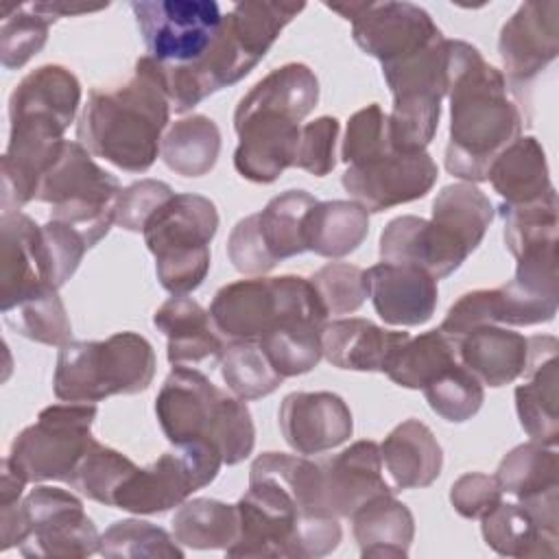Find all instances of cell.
<instances>
[{"label":"cell","mask_w":559,"mask_h":559,"mask_svg":"<svg viewBox=\"0 0 559 559\" xmlns=\"http://www.w3.org/2000/svg\"><path fill=\"white\" fill-rule=\"evenodd\" d=\"M430 212V221L452 234L469 253L480 245L493 221L489 197L469 181L443 186Z\"/></svg>","instance_id":"36"},{"label":"cell","mask_w":559,"mask_h":559,"mask_svg":"<svg viewBox=\"0 0 559 559\" xmlns=\"http://www.w3.org/2000/svg\"><path fill=\"white\" fill-rule=\"evenodd\" d=\"M238 146L234 168L253 183H273L295 164L299 122L269 107H238L234 111Z\"/></svg>","instance_id":"16"},{"label":"cell","mask_w":559,"mask_h":559,"mask_svg":"<svg viewBox=\"0 0 559 559\" xmlns=\"http://www.w3.org/2000/svg\"><path fill=\"white\" fill-rule=\"evenodd\" d=\"M319 100L317 74L306 63H284L262 76L240 100L238 107H269L301 122Z\"/></svg>","instance_id":"38"},{"label":"cell","mask_w":559,"mask_h":559,"mask_svg":"<svg viewBox=\"0 0 559 559\" xmlns=\"http://www.w3.org/2000/svg\"><path fill=\"white\" fill-rule=\"evenodd\" d=\"M223 465L221 452L203 441L175 445L146 467H138L118 491L114 507L129 513H164L210 485Z\"/></svg>","instance_id":"13"},{"label":"cell","mask_w":559,"mask_h":559,"mask_svg":"<svg viewBox=\"0 0 559 559\" xmlns=\"http://www.w3.org/2000/svg\"><path fill=\"white\" fill-rule=\"evenodd\" d=\"M57 17L46 13L39 2L4 7L0 24V61L7 70L22 68L46 44L50 24Z\"/></svg>","instance_id":"44"},{"label":"cell","mask_w":559,"mask_h":559,"mask_svg":"<svg viewBox=\"0 0 559 559\" xmlns=\"http://www.w3.org/2000/svg\"><path fill=\"white\" fill-rule=\"evenodd\" d=\"M157 63L144 55L133 74L111 90H92L76 124V140L120 170L144 173L162 151V131L170 118Z\"/></svg>","instance_id":"2"},{"label":"cell","mask_w":559,"mask_h":559,"mask_svg":"<svg viewBox=\"0 0 559 559\" xmlns=\"http://www.w3.org/2000/svg\"><path fill=\"white\" fill-rule=\"evenodd\" d=\"M459 362L487 386H504L526 373L528 336L502 325H480L456 338Z\"/></svg>","instance_id":"25"},{"label":"cell","mask_w":559,"mask_h":559,"mask_svg":"<svg viewBox=\"0 0 559 559\" xmlns=\"http://www.w3.org/2000/svg\"><path fill=\"white\" fill-rule=\"evenodd\" d=\"M338 129L341 127L334 116H321L304 124L299 131V144L293 166L314 177L330 175L336 166Z\"/></svg>","instance_id":"51"},{"label":"cell","mask_w":559,"mask_h":559,"mask_svg":"<svg viewBox=\"0 0 559 559\" xmlns=\"http://www.w3.org/2000/svg\"><path fill=\"white\" fill-rule=\"evenodd\" d=\"M210 317L225 343H258L286 321L306 319L325 323L328 312L310 277L277 275L225 284L210 304Z\"/></svg>","instance_id":"7"},{"label":"cell","mask_w":559,"mask_h":559,"mask_svg":"<svg viewBox=\"0 0 559 559\" xmlns=\"http://www.w3.org/2000/svg\"><path fill=\"white\" fill-rule=\"evenodd\" d=\"M155 415L173 445L210 443L221 452L225 465L245 461L255 443L245 400L227 395L194 367H173L155 397Z\"/></svg>","instance_id":"4"},{"label":"cell","mask_w":559,"mask_h":559,"mask_svg":"<svg viewBox=\"0 0 559 559\" xmlns=\"http://www.w3.org/2000/svg\"><path fill=\"white\" fill-rule=\"evenodd\" d=\"M120 181L100 168L79 140H66L37 186V201L50 205V218L81 231L87 247L107 236L116 223Z\"/></svg>","instance_id":"9"},{"label":"cell","mask_w":559,"mask_h":559,"mask_svg":"<svg viewBox=\"0 0 559 559\" xmlns=\"http://www.w3.org/2000/svg\"><path fill=\"white\" fill-rule=\"evenodd\" d=\"M469 251L432 221L406 214L386 223L380 234V260L408 264L426 271L435 280L452 275Z\"/></svg>","instance_id":"21"},{"label":"cell","mask_w":559,"mask_h":559,"mask_svg":"<svg viewBox=\"0 0 559 559\" xmlns=\"http://www.w3.org/2000/svg\"><path fill=\"white\" fill-rule=\"evenodd\" d=\"M408 332H393L369 319H336L321 334L323 356L332 367L349 371H382L391 352L406 341Z\"/></svg>","instance_id":"29"},{"label":"cell","mask_w":559,"mask_h":559,"mask_svg":"<svg viewBox=\"0 0 559 559\" xmlns=\"http://www.w3.org/2000/svg\"><path fill=\"white\" fill-rule=\"evenodd\" d=\"M129 7L148 57L164 68L199 63L223 28L214 0H133Z\"/></svg>","instance_id":"12"},{"label":"cell","mask_w":559,"mask_h":559,"mask_svg":"<svg viewBox=\"0 0 559 559\" xmlns=\"http://www.w3.org/2000/svg\"><path fill=\"white\" fill-rule=\"evenodd\" d=\"M445 96L450 98L445 170L469 183L487 181L491 162L522 133V107L513 100L504 74L461 39H448Z\"/></svg>","instance_id":"1"},{"label":"cell","mask_w":559,"mask_h":559,"mask_svg":"<svg viewBox=\"0 0 559 559\" xmlns=\"http://www.w3.org/2000/svg\"><path fill=\"white\" fill-rule=\"evenodd\" d=\"M280 430L297 454H323L354 432L352 411L330 391H295L280 404Z\"/></svg>","instance_id":"20"},{"label":"cell","mask_w":559,"mask_h":559,"mask_svg":"<svg viewBox=\"0 0 559 559\" xmlns=\"http://www.w3.org/2000/svg\"><path fill=\"white\" fill-rule=\"evenodd\" d=\"M135 469L138 465L129 456L94 441L66 483L81 496L114 507L118 491Z\"/></svg>","instance_id":"42"},{"label":"cell","mask_w":559,"mask_h":559,"mask_svg":"<svg viewBox=\"0 0 559 559\" xmlns=\"http://www.w3.org/2000/svg\"><path fill=\"white\" fill-rule=\"evenodd\" d=\"M502 487L496 476L483 472H467L450 487V502L461 518L480 520L502 502Z\"/></svg>","instance_id":"54"},{"label":"cell","mask_w":559,"mask_h":559,"mask_svg":"<svg viewBox=\"0 0 559 559\" xmlns=\"http://www.w3.org/2000/svg\"><path fill=\"white\" fill-rule=\"evenodd\" d=\"M380 445L369 439L354 441L338 454L319 461L321 502L330 518H352L365 502L391 493L382 474Z\"/></svg>","instance_id":"19"},{"label":"cell","mask_w":559,"mask_h":559,"mask_svg":"<svg viewBox=\"0 0 559 559\" xmlns=\"http://www.w3.org/2000/svg\"><path fill=\"white\" fill-rule=\"evenodd\" d=\"M81 105V83L63 66L46 63L28 72L11 92L9 120H44L61 131L70 127Z\"/></svg>","instance_id":"26"},{"label":"cell","mask_w":559,"mask_h":559,"mask_svg":"<svg viewBox=\"0 0 559 559\" xmlns=\"http://www.w3.org/2000/svg\"><path fill=\"white\" fill-rule=\"evenodd\" d=\"M380 456L395 489L428 487L439 478L443 465L437 437L419 419L397 424L380 443Z\"/></svg>","instance_id":"28"},{"label":"cell","mask_w":559,"mask_h":559,"mask_svg":"<svg viewBox=\"0 0 559 559\" xmlns=\"http://www.w3.org/2000/svg\"><path fill=\"white\" fill-rule=\"evenodd\" d=\"M153 345L138 332H116L105 341H70L59 347L52 391L63 402L96 404L111 395H135L155 376Z\"/></svg>","instance_id":"5"},{"label":"cell","mask_w":559,"mask_h":559,"mask_svg":"<svg viewBox=\"0 0 559 559\" xmlns=\"http://www.w3.org/2000/svg\"><path fill=\"white\" fill-rule=\"evenodd\" d=\"M496 478L518 502L559 491V456L555 445L528 441L515 445L498 465Z\"/></svg>","instance_id":"35"},{"label":"cell","mask_w":559,"mask_h":559,"mask_svg":"<svg viewBox=\"0 0 559 559\" xmlns=\"http://www.w3.org/2000/svg\"><path fill=\"white\" fill-rule=\"evenodd\" d=\"M352 531L360 557L404 559L408 557L415 537V518L404 502L393 498V493H384L354 511Z\"/></svg>","instance_id":"31"},{"label":"cell","mask_w":559,"mask_h":559,"mask_svg":"<svg viewBox=\"0 0 559 559\" xmlns=\"http://www.w3.org/2000/svg\"><path fill=\"white\" fill-rule=\"evenodd\" d=\"M314 203L317 199L306 190H286L258 212L262 238L275 262L306 251L304 225Z\"/></svg>","instance_id":"40"},{"label":"cell","mask_w":559,"mask_h":559,"mask_svg":"<svg viewBox=\"0 0 559 559\" xmlns=\"http://www.w3.org/2000/svg\"><path fill=\"white\" fill-rule=\"evenodd\" d=\"M170 528L181 546L227 550L238 537V507L212 498H192L179 504Z\"/></svg>","instance_id":"37"},{"label":"cell","mask_w":559,"mask_h":559,"mask_svg":"<svg viewBox=\"0 0 559 559\" xmlns=\"http://www.w3.org/2000/svg\"><path fill=\"white\" fill-rule=\"evenodd\" d=\"M96 404L66 402L46 406L35 424L26 426L4 456L26 483L68 480L83 454L96 441L92 424Z\"/></svg>","instance_id":"11"},{"label":"cell","mask_w":559,"mask_h":559,"mask_svg":"<svg viewBox=\"0 0 559 559\" xmlns=\"http://www.w3.org/2000/svg\"><path fill=\"white\" fill-rule=\"evenodd\" d=\"M369 234V212L356 201H317L306 216V251L321 258H345Z\"/></svg>","instance_id":"32"},{"label":"cell","mask_w":559,"mask_h":559,"mask_svg":"<svg viewBox=\"0 0 559 559\" xmlns=\"http://www.w3.org/2000/svg\"><path fill=\"white\" fill-rule=\"evenodd\" d=\"M98 552L109 559H138V557H166L181 559L183 550L177 539L164 528L144 520H120L114 522L100 535Z\"/></svg>","instance_id":"46"},{"label":"cell","mask_w":559,"mask_h":559,"mask_svg":"<svg viewBox=\"0 0 559 559\" xmlns=\"http://www.w3.org/2000/svg\"><path fill=\"white\" fill-rule=\"evenodd\" d=\"M323 328L319 321L295 319L273 328L258 343L282 378H295L312 371L323 358Z\"/></svg>","instance_id":"39"},{"label":"cell","mask_w":559,"mask_h":559,"mask_svg":"<svg viewBox=\"0 0 559 559\" xmlns=\"http://www.w3.org/2000/svg\"><path fill=\"white\" fill-rule=\"evenodd\" d=\"M41 249L48 282L55 288H61L74 275L90 247L79 229L50 218L41 225Z\"/></svg>","instance_id":"50"},{"label":"cell","mask_w":559,"mask_h":559,"mask_svg":"<svg viewBox=\"0 0 559 559\" xmlns=\"http://www.w3.org/2000/svg\"><path fill=\"white\" fill-rule=\"evenodd\" d=\"M382 76L393 96L391 146L402 153L426 151L439 127L441 100L448 94V39L382 66Z\"/></svg>","instance_id":"10"},{"label":"cell","mask_w":559,"mask_h":559,"mask_svg":"<svg viewBox=\"0 0 559 559\" xmlns=\"http://www.w3.org/2000/svg\"><path fill=\"white\" fill-rule=\"evenodd\" d=\"M227 255L234 269L245 275H264L277 264L262 238L258 214L245 216L234 225L227 238Z\"/></svg>","instance_id":"53"},{"label":"cell","mask_w":559,"mask_h":559,"mask_svg":"<svg viewBox=\"0 0 559 559\" xmlns=\"http://www.w3.org/2000/svg\"><path fill=\"white\" fill-rule=\"evenodd\" d=\"M480 325H498L496 288H478L461 295L445 312V319L441 321L439 330H443L452 338H459L465 332L476 330Z\"/></svg>","instance_id":"55"},{"label":"cell","mask_w":559,"mask_h":559,"mask_svg":"<svg viewBox=\"0 0 559 559\" xmlns=\"http://www.w3.org/2000/svg\"><path fill=\"white\" fill-rule=\"evenodd\" d=\"M218 360L227 389L240 400H260L271 395L284 380L255 341L227 343Z\"/></svg>","instance_id":"43"},{"label":"cell","mask_w":559,"mask_h":559,"mask_svg":"<svg viewBox=\"0 0 559 559\" xmlns=\"http://www.w3.org/2000/svg\"><path fill=\"white\" fill-rule=\"evenodd\" d=\"M2 550L17 546L24 557L81 559L98 552L100 535L81 498L50 485H37L22 502L0 507Z\"/></svg>","instance_id":"6"},{"label":"cell","mask_w":559,"mask_h":559,"mask_svg":"<svg viewBox=\"0 0 559 559\" xmlns=\"http://www.w3.org/2000/svg\"><path fill=\"white\" fill-rule=\"evenodd\" d=\"M356 46L382 66L406 59L443 39L430 13L413 2H360L352 20Z\"/></svg>","instance_id":"15"},{"label":"cell","mask_w":559,"mask_h":559,"mask_svg":"<svg viewBox=\"0 0 559 559\" xmlns=\"http://www.w3.org/2000/svg\"><path fill=\"white\" fill-rule=\"evenodd\" d=\"M487 181L504 205H524L552 192L544 146L533 135H520L491 162Z\"/></svg>","instance_id":"30"},{"label":"cell","mask_w":559,"mask_h":559,"mask_svg":"<svg viewBox=\"0 0 559 559\" xmlns=\"http://www.w3.org/2000/svg\"><path fill=\"white\" fill-rule=\"evenodd\" d=\"M389 151H393L389 138V114H384L378 103H371L349 116L341 146V159L347 166L369 162Z\"/></svg>","instance_id":"49"},{"label":"cell","mask_w":559,"mask_h":559,"mask_svg":"<svg viewBox=\"0 0 559 559\" xmlns=\"http://www.w3.org/2000/svg\"><path fill=\"white\" fill-rule=\"evenodd\" d=\"M328 314H352L367 299L365 271L347 262H330L310 277Z\"/></svg>","instance_id":"48"},{"label":"cell","mask_w":559,"mask_h":559,"mask_svg":"<svg viewBox=\"0 0 559 559\" xmlns=\"http://www.w3.org/2000/svg\"><path fill=\"white\" fill-rule=\"evenodd\" d=\"M504 223V245L513 258L557 245V192H548L544 199L524 205H500Z\"/></svg>","instance_id":"45"},{"label":"cell","mask_w":559,"mask_h":559,"mask_svg":"<svg viewBox=\"0 0 559 559\" xmlns=\"http://www.w3.org/2000/svg\"><path fill=\"white\" fill-rule=\"evenodd\" d=\"M559 52V2L531 0L502 24L498 55L507 70V81L531 83L555 61Z\"/></svg>","instance_id":"18"},{"label":"cell","mask_w":559,"mask_h":559,"mask_svg":"<svg viewBox=\"0 0 559 559\" xmlns=\"http://www.w3.org/2000/svg\"><path fill=\"white\" fill-rule=\"evenodd\" d=\"M52 286L46 275L41 225L22 212L0 218V310ZM55 288V286H52ZM59 290V288H57Z\"/></svg>","instance_id":"22"},{"label":"cell","mask_w":559,"mask_h":559,"mask_svg":"<svg viewBox=\"0 0 559 559\" xmlns=\"http://www.w3.org/2000/svg\"><path fill=\"white\" fill-rule=\"evenodd\" d=\"M153 325L166 336V356L170 365L201 362L221 358L225 341L212 323L210 310L188 295L166 299L153 314Z\"/></svg>","instance_id":"27"},{"label":"cell","mask_w":559,"mask_h":559,"mask_svg":"<svg viewBox=\"0 0 559 559\" xmlns=\"http://www.w3.org/2000/svg\"><path fill=\"white\" fill-rule=\"evenodd\" d=\"M164 164L181 177L207 175L221 153V131L216 122L203 114L179 118L162 138Z\"/></svg>","instance_id":"34"},{"label":"cell","mask_w":559,"mask_h":559,"mask_svg":"<svg viewBox=\"0 0 559 559\" xmlns=\"http://www.w3.org/2000/svg\"><path fill=\"white\" fill-rule=\"evenodd\" d=\"M236 507L238 537L227 557L317 559L336 550L343 537L338 518L304 513L293 493L253 463L249 489Z\"/></svg>","instance_id":"3"},{"label":"cell","mask_w":559,"mask_h":559,"mask_svg":"<svg viewBox=\"0 0 559 559\" xmlns=\"http://www.w3.org/2000/svg\"><path fill=\"white\" fill-rule=\"evenodd\" d=\"M528 380L515 389V411L522 430L544 445L559 441V362L555 336H531Z\"/></svg>","instance_id":"24"},{"label":"cell","mask_w":559,"mask_h":559,"mask_svg":"<svg viewBox=\"0 0 559 559\" xmlns=\"http://www.w3.org/2000/svg\"><path fill=\"white\" fill-rule=\"evenodd\" d=\"M428 406L445 421L463 424L472 419L485 400V389L461 362L450 365L424 389Z\"/></svg>","instance_id":"47"},{"label":"cell","mask_w":559,"mask_h":559,"mask_svg":"<svg viewBox=\"0 0 559 559\" xmlns=\"http://www.w3.org/2000/svg\"><path fill=\"white\" fill-rule=\"evenodd\" d=\"M454 362H459L456 338L437 328L402 341L386 358L382 373L397 386L424 389Z\"/></svg>","instance_id":"33"},{"label":"cell","mask_w":559,"mask_h":559,"mask_svg":"<svg viewBox=\"0 0 559 559\" xmlns=\"http://www.w3.org/2000/svg\"><path fill=\"white\" fill-rule=\"evenodd\" d=\"M367 295L378 317L389 325H424L437 310V280L408 264L380 262L365 271Z\"/></svg>","instance_id":"23"},{"label":"cell","mask_w":559,"mask_h":559,"mask_svg":"<svg viewBox=\"0 0 559 559\" xmlns=\"http://www.w3.org/2000/svg\"><path fill=\"white\" fill-rule=\"evenodd\" d=\"M439 168L426 153L389 151L369 162L352 164L343 173V188L367 212H384L389 207L426 197L437 183Z\"/></svg>","instance_id":"14"},{"label":"cell","mask_w":559,"mask_h":559,"mask_svg":"<svg viewBox=\"0 0 559 559\" xmlns=\"http://www.w3.org/2000/svg\"><path fill=\"white\" fill-rule=\"evenodd\" d=\"M2 317L11 330L28 341L52 347H63L72 341L70 317L57 288L52 286L4 310Z\"/></svg>","instance_id":"41"},{"label":"cell","mask_w":559,"mask_h":559,"mask_svg":"<svg viewBox=\"0 0 559 559\" xmlns=\"http://www.w3.org/2000/svg\"><path fill=\"white\" fill-rule=\"evenodd\" d=\"M485 544L502 557H557L559 493L500 502L480 518Z\"/></svg>","instance_id":"17"},{"label":"cell","mask_w":559,"mask_h":559,"mask_svg":"<svg viewBox=\"0 0 559 559\" xmlns=\"http://www.w3.org/2000/svg\"><path fill=\"white\" fill-rule=\"evenodd\" d=\"M218 229L216 205L201 194H173L146 223L142 236L155 273L173 295L197 290L210 271V242Z\"/></svg>","instance_id":"8"},{"label":"cell","mask_w":559,"mask_h":559,"mask_svg":"<svg viewBox=\"0 0 559 559\" xmlns=\"http://www.w3.org/2000/svg\"><path fill=\"white\" fill-rule=\"evenodd\" d=\"M173 188L157 179H140L116 199V225L127 231H144L148 218L173 197Z\"/></svg>","instance_id":"52"}]
</instances>
